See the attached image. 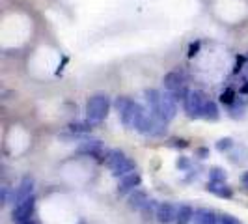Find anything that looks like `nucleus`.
Returning <instances> with one entry per match:
<instances>
[{
  "instance_id": "aec40b11",
  "label": "nucleus",
  "mask_w": 248,
  "mask_h": 224,
  "mask_svg": "<svg viewBox=\"0 0 248 224\" xmlns=\"http://www.w3.org/2000/svg\"><path fill=\"white\" fill-rule=\"evenodd\" d=\"M131 103H133L131 97H127V96H120V97H116V101H114V109H116L118 114H122V112H124Z\"/></svg>"
},
{
  "instance_id": "f8f14e48",
  "label": "nucleus",
  "mask_w": 248,
  "mask_h": 224,
  "mask_svg": "<svg viewBox=\"0 0 248 224\" xmlns=\"http://www.w3.org/2000/svg\"><path fill=\"white\" fill-rule=\"evenodd\" d=\"M194 224H220V217L211 209H205V208H200L194 213Z\"/></svg>"
},
{
  "instance_id": "412c9836",
  "label": "nucleus",
  "mask_w": 248,
  "mask_h": 224,
  "mask_svg": "<svg viewBox=\"0 0 248 224\" xmlns=\"http://www.w3.org/2000/svg\"><path fill=\"white\" fill-rule=\"evenodd\" d=\"M233 148H235V142H233L230 137L220 138V140L217 142V149H218V151H228V153H230Z\"/></svg>"
},
{
  "instance_id": "0eeeda50",
  "label": "nucleus",
  "mask_w": 248,
  "mask_h": 224,
  "mask_svg": "<svg viewBox=\"0 0 248 224\" xmlns=\"http://www.w3.org/2000/svg\"><path fill=\"white\" fill-rule=\"evenodd\" d=\"M177 217V206L172 202H161L157 209V223L159 224H172Z\"/></svg>"
},
{
  "instance_id": "a211bd4d",
  "label": "nucleus",
  "mask_w": 248,
  "mask_h": 224,
  "mask_svg": "<svg viewBox=\"0 0 248 224\" xmlns=\"http://www.w3.org/2000/svg\"><path fill=\"white\" fill-rule=\"evenodd\" d=\"M202 118H203V120H209V122H215V120L220 118L218 107H217V103H215L213 99L207 103V107H205V111H203V114H202Z\"/></svg>"
},
{
  "instance_id": "2eb2a0df",
  "label": "nucleus",
  "mask_w": 248,
  "mask_h": 224,
  "mask_svg": "<svg viewBox=\"0 0 248 224\" xmlns=\"http://www.w3.org/2000/svg\"><path fill=\"white\" fill-rule=\"evenodd\" d=\"M228 155H230V161L233 164H245L248 161V148L243 144H239V146L235 144V148L232 149Z\"/></svg>"
},
{
  "instance_id": "ddd939ff",
  "label": "nucleus",
  "mask_w": 248,
  "mask_h": 224,
  "mask_svg": "<svg viewBox=\"0 0 248 224\" xmlns=\"http://www.w3.org/2000/svg\"><path fill=\"white\" fill-rule=\"evenodd\" d=\"M194 213H196V209H192V206L179 204L177 206V217H175L174 224H190L194 221Z\"/></svg>"
},
{
  "instance_id": "f3484780",
  "label": "nucleus",
  "mask_w": 248,
  "mask_h": 224,
  "mask_svg": "<svg viewBox=\"0 0 248 224\" xmlns=\"http://www.w3.org/2000/svg\"><path fill=\"white\" fill-rule=\"evenodd\" d=\"M159 204H161V202L149 198L148 202H146V206L140 209L142 217H144V219H157V209H159Z\"/></svg>"
},
{
  "instance_id": "9b49d317",
  "label": "nucleus",
  "mask_w": 248,
  "mask_h": 224,
  "mask_svg": "<svg viewBox=\"0 0 248 224\" xmlns=\"http://www.w3.org/2000/svg\"><path fill=\"white\" fill-rule=\"evenodd\" d=\"M162 84H164L166 92H175V90L185 86V80H183V75L179 73V71H170V73L164 75Z\"/></svg>"
},
{
  "instance_id": "9d476101",
  "label": "nucleus",
  "mask_w": 248,
  "mask_h": 224,
  "mask_svg": "<svg viewBox=\"0 0 248 224\" xmlns=\"http://www.w3.org/2000/svg\"><path fill=\"white\" fill-rule=\"evenodd\" d=\"M149 200V194L144 191V189H135L133 192H129V198H127V206L131 208V209H135V211H140L144 206H146V202Z\"/></svg>"
},
{
  "instance_id": "393cba45",
  "label": "nucleus",
  "mask_w": 248,
  "mask_h": 224,
  "mask_svg": "<svg viewBox=\"0 0 248 224\" xmlns=\"http://www.w3.org/2000/svg\"><path fill=\"white\" fill-rule=\"evenodd\" d=\"M177 166H179V168H188V161H186V159H179V161H177Z\"/></svg>"
},
{
  "instance_id": "a878e982",
  "label": "nucleus",
  "mask_w": 248,
  "mask_h": 224,
  "mask_svg": "<svg viewBox=\"0 0 248 224\" xmlns=\"http://www.w3.org/2000/svg\"><path fill=\"white\" fill-rule=\"evenodd\" d=\"M19 224H37V223H36V219L32 217V219H28V221H23V223H19Z\"/></svg>"
},
{
  "instance_id": "6e6552de",
  "label": "nucleus",
  "mask_w": 248,
  "mask_h": 224,
  "mask_svg": "<svg viewBox=\"0 0 248 224\" xmlns=\"http://www.w3.org/2000/svg\"><path fill=\"white\" fill-rule=\"evenodd\" d=\"M142 183V177L138 172H131V174L120 177V183H118V192L125 194V192H133L135 189H138Z\"/></svg>"
},
{
  "instance_id": "dca6fc26",
  "label": "nucleus",
  "mask_w": 248,
  "mask_h": 224,
  "mask_svg": "<svg viewBox=\"0 0 248 224\" xmlns=\"http://www.w3.org/2000/svg\"><path fill=\"white\" fill-rule=\"evenodd\" d=\"M80 153H86V155H93V157H97L103 153V144H101L99 140H86V142H82L80 144V148H78Z\"/></svg>"
},
{
  "instance_id": "4be33fe9",
  "label": "nucleus",
  "mask_w": 248,
  "mask_h": 224,
  "mask_svg": "<svg viewBox=\"0 0 248 224\" xmlns=\"http://www.w3.org/2000/svg\"><path fill=\"white\" fill-rule=\"evenodd\" d=\"M220 224H241L237 221L235 217H232V215H220Z\"/></svg>"
},
{
  "instance_id": "7ed1b4c3",
  "label": "nucleus",
  "mask_w": 248,
  "mask_h": 224,
  "mask_svg": "<svg viewBox=\"0 0 248 224\" xmlns=\"http://www.w3.org/2000/svg\"><path fill=\"white\" fill-rule=\"evenodd\" d=\"M209 96L202 90H190L186 99L183 101V107H185V112L188 114V118H202V114L205 111L207 103H209Z\"/></svg>"
},
{
  "instance_id": "b1692460",
  "label": "nucleus",
  "mask_w": 248,
  "mask_h": 224,
  "mask_svg": "<svg viewBox=\"0 0 248 224\" xmlns=\"http://www.w3.org/2000/svg\"><path fill=\"white\" fill-rule=\"evenodd\" d=\"M241 183H243V187H247L248 189V170L247 172H243V176H241Z\"/></svg>"
},
{
  "instance_id": "f257e3e1",
  "label": "nucleus",
  "mask_w": 248,
  "mask_h": 224,
  "mask_svg": "<svg viewBox=\"0 0 248 224\" xmlns=\"http://www.w3.org/2000/svg\"><path fill=\"white\" fill-rule=\"evenodd\" d=\"M105 162L108 164V168L112 170V174L116 177H124V176L137 172V164L133 159H129L122 149H108L105 153Z\"/></svg>"
},
{
  "instance_id": "4468645a",
  "label": "nucleus",
  "mask_w": 248,
  "mask_h": 224,
  "mask_svg": "<svg viewBox=\"0 0 248 224\" xmlns=\"http://www.w3.org/2000/svg\"><path fill=\"white\" fill-rule=\"evenodd\" d=\"M207 191L213 192V194H217V196H220V198H233V189L228 185L226 181L222 183H215V181H209V185H207Z\"/></svg>"
},
{
  "instance_id": "5701e85b",
  "label": "nucleus",
  "mask_w": 248,
  "mask_h": 224,
  "mask_svg": "<svg viewBox=\"0 0 248 224\" xmlns=\"http://www.w3.org/2000/svg\"><path fill=\"white\" fill-rule=\"evenodd\" d=\"M2 202L4 204H10V189L6 185L2 187Z\"/></svg>"
},
{
  "instance_id": "39448f33",
  "label": "nucleus",
  "mask_w": 248,
  "mask_h": 224,
  "mask_svg": "<svg viewBox=\"0 0 248 224\" xmlns=\"http://www.w3.org/2000/svg\"><path fill=\"white\" fill-rule=\"evenodd\" d=\"M34 209H36V196L15 204V208H13V221L19 224L23 223V221L32 219L34 217Z\"/></svg>"
},
{
  "instance_id": "1a4fd4ad",
  "label": "nucleus",
  "mask_w": 248,
  "mask_h": 224,
  "mask_svg": "<svg viewBox=\"0 0 248 224\" xmlns=\"http://www.w3.org/2000/svg\"><path fill=\"white\" fill-rule=\"evenodd\" d=\"M161 97L162 92L151 88V90H146V103H148V111L157 118L161 120Z\"/></svg>"
},
{
  "instance_id": "20e7f679",
  "label": "nucleus",
  "mask_w": 248,
  "mask_h": 224,
  "mask_svg": "<svg viewBox=\"0 0 248 224\" xmlns=\"http://www.w3.org/2000/svg\"><path fill=\"white\" fill-rule=\"evenodd\" d=\"M177 116V99L174 97L172 92H162L161 97V120L164 124L175 120Z\"/></svg>"
},
{
  "instance_id": "6ab92c4d",
  "label": "nucleus",
  "mask_w": 248,
  "mask_h": 224,
  "mask_svg": "<svg viewBox=\"0 0 248 224\" xmlns=\"http://www.w3.org/2000/svg\"><path fill=\"white\" fill-rule=\"evenodd\" d=\"M209 181H215V183L226 181V170L220 168V166H213L211 170H209Z\"/></svg>"
},
{
  "instance_id": "f03ea898",
  "label": "nucleus",
  "mask_w": 248,
  "mask_h": 224,
  "mask_svg": "<svg viewBox=\"0 0 248 224\" xmlns=\"http://www.w3.org/2000/svg\"><path fill=\"white\" fill-rule=\"evenodd\" d=\"M110 97L107 94H95L92 96L86 103V118L92 124H101L103 120H107L108 112H110Z\"/></svg>"
},
{
  "instance_id": "423d86ee",
  "label": "nucleus",
  "mask_w": 248,
  "mask_h": 224,
  "mask_svg": "<svg viewBox=\"0 0 248 224\" xmlns=\"http://www.w3.org/2000/svg\"><path fill=\"white\" fill-rule=\"evenodd\" d=\"M15 196H13V204H19V202H25V200L32 198L34 196V177L25 176L21 179V183L15 187Z\"/></svg>"
}]
</instances>
